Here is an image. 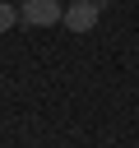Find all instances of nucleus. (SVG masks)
Instances as JSON below:
<instances>
[{"label": "nucleus", "instance_id": "3", "mask_svg": "<svg viewBox=\"0 0 139 148\" xmlns=\"http://www.w3.org/2000/svg\"><path fill=\"white\" fill-rule=\"evenodd\" d=\"M14 23H23V18H19V9H14V5H0V32H9Z\"/></svg>", "mask_w": 139, "mask_h": 148}, {"label": "nucleus", "instance_id": "2", "mask_svg": "<svg viewBox=\"0 0 139 148\" xmlns=\"http://www.w3.org/2000/svg\"><path fill=\"white\" fill-rule=\"evenodd\" d=\"M97 18H102V0H74L65 9V28L70 32H93Z\"/></svg>", "mask_w": 139, "mask_h": 148}, {"label": "nucleus", "instance_id": "1", "mask_svg": "<svg viewBox=\"0 0 139 148\" xmlns=\"http://www.w3.org/2000/svg\"><path fill=\"white\" fill-rule=\"evenodd\" d=\"M19 18L32 23V28H51V23L65 18V9H60V0H23L19 5Z\"/></svg>", "mask_w": 139, "mask_h": 148}]
</instances>
